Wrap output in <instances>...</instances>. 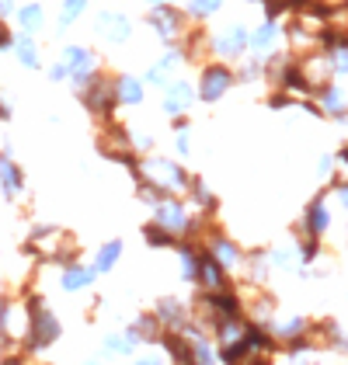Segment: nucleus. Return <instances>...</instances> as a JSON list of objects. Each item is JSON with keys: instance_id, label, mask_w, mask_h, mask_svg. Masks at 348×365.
Here are the masks:
<instances>
[{"instance_id": "1", "label": "nucleus", "mask_w": 348, "mask_h": 365, "mask_svg": "<svg viewBox=\"0 0 348 365\" xmlns=\"http://www.w3.org/2000/svg\"><path fill=\"white\" fill-rule=\"evenodd\" d=\"M133 170H136L140 181L160 188L164 195H168V192H185V188L192 185V178L185 174V168H181L178 160H168V157H140Z\"/></svg>"}, {"instance_id": "2", "label": "nucleus", "mask_w": 348, "mask_h": 365, "mask_svg": "<svg viewBox=\"0 0 348 365\" xmlns=\"http://www.w3.org/2000/svg\"><path fill=\"white\" fill-rule=\"evenodd\" d=\"M146 25L157 31V38H160L164 46H174V42L185 38V14L174 11L171 4H157V7H150Z\"/></svg>"}, {"instance_id": "3", "label": "nucleus", "mask_w": 348, "mask_h": 365, "mask_svg": "<svg viewBox=\"0 0 348 365\" xmlns=\"http://www.w3.org/2000/svg\"><path fill=\"white\" fill-rule=\"evenodd\" d=\"M84 105L98 115V118H108V115L118 108L116 81H108V77H101V73H98L94 81H87L84 84Z\"/></svg>"}, {"instance_id": "4", "label": "nucleus", "mask_w": 348, "mask_h": 365, "mask_svg": "<svg viewBox=\"0 0 348 365\" xmlns=\"http://www.w3.org/2000/svg\"><path fill=\"white\" fill-rule=\"evenodd\" d=\"M233 81H237V73H233L227 63H209V66H203V73H199V98L203 101H220L233 87Z\"/></svg>"}, {"instance_id": "5", "label": "nucleus", "mask_w": 348, "mask_h": 365, "mask_svg": "<svg viewBox=\"0 0 348 365\" xmlns=\"http://www.w3.org/2000/svg\"><path fill=\"white\" fill-rule=\"evenodd\" d=\"M63 63H66L73 84L84 87L87 81L98 77V56H94L91 49H84V46H66V49H63Z\"/></svg>"}, {"instance_id": "6", "label": "nucleus", "mask_w": 348, "mask_h": 365, "mask_svg": "<svg viewBox=\"0 0 348 365\" xmlns=\"http://www.w3.org/2000/svg\"><path fill=\"white\" fill-rule=\"evenodd\" d=\"M94 29H98V35H101L105 42H112V46L129 42V35H133L129 18H126V14H116V11H101V14H98V21H94Z\"/></svg>"}, {"instance_id": "7", "label": "nucleus", "mask_w": 348, "mask_h": 365, "mask_svg": "<svg viewBox=\"0 0 348 365\" xmlns=\"http://www.w3.org/2000/svg\"><path fill=\"white\" fill-rule=\"evenodd\" d=\"M157 223L164 226L168 233H185V230H188V212H185L181 202L160 198V202H157Z\"/></svg>"}, {"instance_id": "8", "label": "nucleus", "mask_w": 348, "mask_h": 365, "mask_svg": "<svg viewBox=\"0 0 348 365\" xmlns=\"http://www.w3.org/2000/svg\"><path fill=\"white\" fill-rule=\"evenodd\" d=\"M247 42H251V35L244 29H230V31H223L220 38H213V53L223 59H237V56H244Z\"/></svg>"}, {"instance_id": "9", "label": "nucleus", "mask_w": 348, "mask_h": 365, "mask_svg": "<svg viewBox=\"0 0 348 365\" xmlns=\"http://www.w3.org/2000/svg\"><path fill=\"white\" fill-rule=\"evenodd\" d=\"M192 101H195V91H192V84H185V81H178V84H168L164 112L174 115V118H181V115L192 108Z\"/></svg>"}, {"instance_id": "10", "label": "nucleus", "mask_w": 348, "mask_h": 365, "mask_svg": "<svg viewBox=\"0 0 348 365\" xmlns=\"http://www.w3.org/2000/svg\"><path fill=\"white\" fill-rule=\"evenodd\" d=\"M59 334V324L49 317V313H42V309H35L31 313V344L35 348H46V344H53Z\"/></svg>"}, {"instance_id": "11", "label": "nucleus", "mask_w": 348, "mask_h": 365, "mask_svg": "<svg viewBox=\"0 0 348 365\" xmlns=\"http://www.w3.org/2000/svg\"><path fill=\"white\" fill-rule=\"evenodd\" d=\"M0 188H4L7 198L25 192V174H21V168H18L7 153H0Z\"/></svg>"}, {"instance_id": "12", "label": "nucleus", "mask_w": 348, "mask_h": 365, "mask_svg": "<svg viewBox=\"0 0 348 365\" xmlns=\"http://www.w3.org/2000/svg\"><path fill=\"white\" fill-rule=\"evenodd\" d=\"M116 98H118V105H140V101H143V81L133 77V73H118Z\"/></svg>"}, {"instance_id": "13", "label": "nucleus", "mask_w": 348, "mask_h": 365, "mask_svg": "<svg viewBox=\"0 0 348 365\" xmlns=\"http://www.w3.org/2000/svg\"><path fill=\"white\" fill-rule=\"evenodd\" d=\"M11 49H14V56L21 59V66H29V70H39V42L31 38V35H18L14 42H11Z\"/></svg>"}, {"instance_id": "14", "label": "nucleus", "mask_w": 348, "mask_h": 365, "mask_svg": "<svg viewBox=\"0 0 348 365\" xmlns=\"http://www.w3.org/2000/svg\"><path fill=\"white\" fill-rule=\"evenodd\" d=\"M42 21H46V18H42V7H39V4H25V7L18 11V25H21L25 35H35V31L42 29Z\"/></svg>"}, {"instance_id": "15", "label": "nucleus", "mask_w": 348, "mask_h": 365, "mask_svg": "<svg viewBox=\"0 0 348 365\" xmlns=\"http://www.w3.org/2000/svg\"><path fill=\"white\" fill-rule=\"evenodd\" d=\"M84 7H87V0H66V4H63V14H59V25H63V29L73 25V21L84 14Z\"/></svg>"}, {"instance_id": "16", "label": "nucleus", "mask_w": 348, "mask_h": 365, "mask_svg": "<svg viewBox=\"0 0 348 365\" xmlns=\"http://www.w3.org/2000/svg\"><path fill=\"white\" fill-rule=\"evenodd\" d=\"M220 4H223V0H192L188 14H192V18H209L213 11H220Z\"/></svg>"}, {"instance_id": "17", "label": "nucleus", "mask_w": 348, "mask_h": 365, "mask_svg": "<svg viewBox=\"0 0 348 365\" xmlns=\"http://www.w3.org/2000/svg\"><path fill=\"white\" fill-rule=\"evenodd\" d=\"M118 254H122V244H118V240H112L108 247H101V254H98V268H101V272H105V268H112Z\"/></svg>"}, {"instance_id": "18", "label": "nucleus", "mask_w": 348, "mask_h": 365, "mask_svg": "<svg viewBox=\"0 0 348 365\" xmlns=\"http://www.w3.org/2000/svg\"><path fill=\"white\" fill-rule=\"evenodd\" d=\"M94 279V272H81V268H70L66 275H63V285L66 289H77V285H84V282Z\"/></svg>"}, {"instance_id": "19", "label": "nucleus", "mask_w": 348, "mask_h": 365, "mask_svg": "<svg viewBox=\"0 0 348 365\" xmlns=\"http://www.w3.org/2000/svg\"><path fill=\"white\" fill-rule=\"evenodd\" d=\"M70 77V70H66V63H56V66H49V81H66Z\"/></svg>"}, {"instance_id": "20", "label": "nucleus", "mask_w": 348, "mask_h": 365, "mask_svg": "<svg viewBox=\"0 0 348 365\" xmlns=\"http://www.w3.org/2000/svg\"><path fill=\"white\" fill-rule=\"evenodd\" d=\"M14 38H11V31H7V25H4V18H0V49H7Z\"/></svg>"}, {"instance_id": "21", "label": "nucleus", "mask_w": 348, "mask_h": 365, "mask_svg": "<svg viewBox=\"0 0 348 365\" xmlns=\"http://www.w3.org/2000/svg\"><path fill=\"white\" fill-rule=\"evenodd\" d=\"M7 118H11V108H7V105L0 101V122H7Z\"/></svg>"}, {"instance_id": "22", "label": "nucleus", "mask_w": 348, "mask_h": 365, "mask_svg": "<svg viewBox=\"0 0 348 365\" xmlns=\"http://www.w3.org/2000/svg\"><path fill=\"white\" fill-rule=\"evenodd\" d=\"M146 4H150V7H157V4H171V0H146Z\"/></svg>"}, {"instance_id": "23", "label": "nucleus", "mask_w": 348, "mask_h": 365, "mask_svg": "<svg viewBox=\"0 0 348 365\" xmlns=\"http://www.w3.org/2000/svg\"><path fill=\"white\" fill-rule=\"evenodd\" d=\"M140 365H157V362H153V359H146V362H140Z\"/></svg>"}]
</instances>
